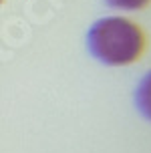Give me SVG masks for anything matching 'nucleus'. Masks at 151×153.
Here are the masks:
<instances>
[{"mask_svg":"<svg viewBox=\"0 0 151 153\" xmlns=\"http://www.w3.org/2000/svg\"><path fill=\"white\" fill-rule=\"evenodd\" d=\"M89 51L97 61L123 67L135 62L145 51V34L133 20L123 16H107L91 26Z\"/></svg>","mask_w":151,"mask_h":153,"instance_id":"obj_1","label":"nucleus"},{"mask_svg":"<svg viewBox=\"0 0 151 153\" xmlns=\"http://www.w3.org/2000/svg\"><path fill=\"white\" fill-rule=\"evenodd\" d=\"M135 101H137L139 113L151 121V71L141 79V83L137 87V93H135Z\"/></svg>","mask_w":151,"mask_h":153,"instance_id":"obj_2","label":"nucleus"},{"mask_svg":"<svg viewBox=\"0 0 151 153\" xmlns=\"http://www.w3.org/2000/svg\"><path fill=\"white\" fill-rule=\"evenodd\" d=\"M0 2H2V0H0Z\"/></svg>","mask_w":151,"mask_h":153,"instance_id":"obj_4","label":"nucleus"},{"mask_svg":"<svg viewBox=\"0 0 151 153\" xmlns=\"http://www.w3.org/2000/svg\"><path fill=\"white\" fill-rule=\"evenodd\" d=\"M109 6L119 8V10H141L149 4V0H105Z\"/></svg>","mask_w":151,"mask_h":153,"instance_id":"obj_3","label":"nucleus"}]
</instances>
